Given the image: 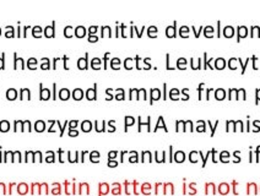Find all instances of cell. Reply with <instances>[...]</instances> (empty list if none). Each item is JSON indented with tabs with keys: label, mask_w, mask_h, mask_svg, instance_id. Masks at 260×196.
<instances>
[{
	"label": "cell",
	"mask_w": 260,
	"mask_h": 196,
	"mask_svg": "<svg viewBox=\"0 0 260 196\" xmlns=\"http://www.w3.org/2000/svg\"><path fill=\"white\" fill-rule=\"evenodd\" d=\"M40 98H41V101H48L52 98L49 88H44L43 83H40Z\"/></svg>",
	"instance_id": "6da1fadb"
},
{
	"label": "cell",
	"mask_w": 260,
	"mask_h": 196,
	"mask_svg": "<svg viewBox=\"0 0 260 196\" xmlns=\"http://www.w3.org/2000/svg\"><path fill=\"white\" fill-rule=\"evenodd\" d=\"M43 33L47 38H53L55 36V22L53 21L50 26H47L44 30H43Z\"/></svg>",
	"instance_id": "7a4b0ae2"
},
{
	"label": "cell",
	"mask_w": 260,
	"mask_h": 196,
	"mask_svg": "<svg viewBox=\"0 0 260 196\" xmlns=\"http://www.w3.org/2000/svg\"><path fill=\"white\" fill-rule=\"evenodd\" d=\"M14 58H15V59H14V69H15V70H18V69H20V70H24V67H25L24 59H22V58H18L16 53L14 54Z\"/></svg>",
	"instance_id": "3957f363"
},
{
	"label": "cell",
	"mask_w": 260,
	"mask_h": 196,
	"mask_svg": "<svg viewBox=\"0 0 260 196\" xmlns=\"http://www.w3.org/2000/svg\"><path fill=\"white\" fill-rule=\"evenodd\" d=\"M97 85L94 86V88H88V90L86 91V98L90 99V101H95L96 97H97Z\"/></svg>",
	"instance_id": "277c9868"
},
{
	"label": "cell",
	"mask_w": 260,
	"mask_h": 196,
	"mask_svg": "<svg viewBox=\"0 0 260 196\" xmlns=\"http://www.w3.org/2000/svg\"><path fill=\"white\" fill-rule=\"evenodd\" d=\"M87 58H88V54L86 53L84 58H80V59L78 60V67H79L80 70H86V69H87V65H88Z\"/></svg>",
	"instance_id": "5b68a950"
},
{
	"label": "cell",
	"mask_w": 260,
	"mask_h": 196,
	"mask_svg": "<svg viewBox=\"0 0 260 196\" xmlns=\"http://www.w3.org/2000/svg\"><path fill=\"white\" fill-rule=\"evenodd\" d=\"M74 34H75L78 38H82L86 36V28L84 26H78L75 30H74Z\"/></svg>",
	"instance_id": "8992f818"
},
{
	"label": "cell",
	"mask_w": 260,
	"mask_h": 196,
	"mask_svg": "<svg viewBox=\"0 0 260 196\" xmlns=\"http://www.w3.org/2000/svg\"><path fill=\"white\" fill-rule=\"evenodd\" d=\"M72 98L75 101H81L84 98V90H81V88H75V90L72 91Z\"/></svg>",
	"instance_id": "52a82bcc"
},
{
	"label": "cell",
	"mask_w": 260,
	"mask_h": 196,
	"mask_svg": "<svg viewBox=\"0 0 260 196\" xmlns=\"http://www.w3.org/2000/svg\"><path fill=\"white\" fill-rule=\"evenodd\" d=\"M34 130L37 132H43L46 130V123L43 120H37L34 124Z\"/></svg>",
	"instance_id": "ba28073f"
},
{
	"label": "cell",
	"mask_w": 260,
	"mask_h": 196,
	"mask_svg": "<svg viewBox=\"0 0 260 196\" xmlns=\"http://www.w3.org/2000/svg\"><path fill=\"white\" fill-rule=\"evenodd\" d=\"M20 99H31V91L28 88H21L20 90Z\"/></svg>",
	"instance_id": "9c48e42d"
},
{
	"label": "cell",
	"mask_w": 260,
	"mask_h": 196,
	"mask_svg": "<svg viewBox=\"0 0 260 196\" xmlns=\"http://www.w3.org/2000/svg\"><path fill=\"white\" fill-rule=\"evenodd\" d=\"M59 98L62 101H68L70 98V91L69 88H62V90L59 91Z\"/></svg>",
	"instance_id": "30bf717a"
},
{
	"label": "cell",
	"mask_w": 260,
	"mask_h": 196,
	"mask_svg": "<svg viewBox=\"0 0 260 196\" xmlns=\"http://www.w3.org/2000/svg\"><path fill=\"white\" fill-rule=\"evenodd\" d=\"M161 98V91L158 90V88H152L151 90V104L155 102V101H157V99H160Z\"/></svg>",
	"instance_id": "8fae6325"
},
{
	"label": "cell",
	"mask_w": 260,
	"mask_h": 196,
	"mask_svg": "<svg viewBox=\"0 0 260 196\" xmlns=\"http://www.w3.org/2000/svg\"><path fill=\"white\" fill-rule=\"evenodd\" d=\"M81 130L85 132H90L92 130V123L90 120H84L81 123Z\"/></svg>",
	"instance_id": "7c38bea8"
},
{
	"label": "cell",
	"mask_w": 260,
	"mask_h": 196,
	"mask_svg": "<svg viewBox=\"0 0 260 196\" xmlns=\"http://www.w3.org/2000/svg\"><path fill=\"white\" fill-rule=\"evenodd\" d=\"M6 98L9 101H15L17 98V91L15 90V88H9V90L6 91Z\"/></svg>",
	"instance_id": "4fadbf2b"
},
{
	"label": "cell",
	"mask_w": 260,
	"mask_h": 196,
	"mask_svg": "<svg viewBox=\"0 0 260 196\" xmlns=\"http://www.w3.org/2000/svg\"><path fill=\"white\" fill-rule=\"evenodd\" d=\"M10 130V123L8 120H2L0 121V131L2 132H6Z\"/></svg>",
	"instance_id": "5bb4252c"
},
{
	"label": "cell",
	"mask_w": 260,
	"mask_h": 196,
	"mask_svg": "<svg viewBox=\"0 0 260 196\" xmlns=\"http://www.w3.org/2000/svg\"><path fill=\"white\" fill-rule=\"evenodd\" d=\"M42 32H43V30H42V27H40V26H34V27L32 28V34H33V37H36V38L42 37Z\"/></svg>",
	"instance_id": "9a60e30c"
},
{
	"label": "cell",
	"mask_w": 260,
	"mask_h": 196,
	"mask_svg": "<svg viewBox=\"0 0 260 196\" xmlns=\"http://www.w3.org/2000/svg\"><path fill=\"white\" fill-rule=\"evenodd\" d=\"M166 34H167V37H170V38L176 37V23H174V26H168L167 27Z\"/></svg>",
	"instance_id": "2e32d148"
},
{
	"label": "cell",
	"mask_w": 260,
	"mask_h": 196,
	"mask_svg": "<svg viewBox=\"0 0 260 196\" xmlns=\"http://www.w3.org/2000/svg\"><path fill=\"white\" fill-rule=\"evenodd\" d=\"M91 66H92V69H95V70L101 69V59L94 58V59H92V61H91Z\"/></svg>",
	"instance_id": "e0dca14e"
},
{
	"label": "cell",
	"mask_w": 260,
	"mask_h": 196,
	"mask_svg": "<svg viewBox=\"0 0 260 196\" xmlns=\"http://www.w3.org/2000/svg\"><path fill=\"white\" fill-rule=\"evenodd\" d=\"M64 36H65V37H68V38H71L72 36H74V28L71 26H66L64 28Z\"/></svg>",
	"instance_id": "ac0fdd59"
},
{
	"label": "cell",
	"mask_w": 260,
	"mask_h": 196,
	"mask_svg": "<svg viewBox=\"0 0 260 196\" xmlns=\"http://www.w3.org/2000/svg\"><path fill=\"white\" fill-rule=\"evenodd\" d=\"M135 123V119L133 118V117H125V131L128 130V128L130 126V125H133V124Z\"/></svg>",
	"instance_id": "d6986e66"
},
{
	"label": "cell",
	"mask_w": 260,
	"mask_h": 196,
	"mask_svg": "<svg viewBox=\"0 0 260 196\" xmlns=\"http://www.w3.org/2000/svg\"><path fill=\"white\" fill-rule=\"evenodd\" d=\"M38 63V60H37L36 58H31V59H28V61H27V65H28V69H31V70H36V64Z\"/></svg>",
	"instance_id": "ffe728a7"
},
{
	"label": "cell",
	"mask_w": 260,
	"mask_h": 196,
	"mask_svg": "<svg viewBox=\"0 0 260 196\" xmlns=\"http://www.w3.org/2000/svg\"><path fill=\"white\" fill-rule=\"evenodd\" d=\"M41 69H42V70H48V69H50L49 59H47V58H42V65H41Z\"/></svg>",
	"instance_id": "44dd1931"
},
{
	"label": "cell",
	"mask_w": 260,
	"mask_h": 196,
	"mask_svg": "<svg viewBox=\"0 0 260 196\" xmlns=\"http://www.w3.org/2000/svg\"><path fill=\"white\" fill-rule=\"evenodd\" d=\"M216 69H224L225 67V60L222 59V58H218V59H216Z\"/></svg>",
	"instance_id": "7402d4cb"
},
{
	"label": "cell",
	"mask_w": 260,
	"mask_h": 196,
	"mask_svg": "<svg viewBox=\"0 0 260 196\" xmlns=\"http://www.w3.org/2000/svg\"><path fill=\"white\" fill-rule=\"evenodd\" d=\"M161 126H162V129H164V130L167 131V128H166V125H164V121H163V117H160V118H158V123H157V125H156V129H155V130L160 129Z\"/></svg>",
	"instance_id": "603a6c76"
},
{
	"label": "cell",
	"mask_w": 260,
	"mask_h": 196,
	"mask_svg": "<svg viewBox=\"0 0 260 196\" xmlns=\"http://www.w3.org/2000/svg\"><path fill=\"white\" fill-rule=\"evenodd\" d=\"M110 65H112V67H113L114 70H118V69H119V65H120V60H119L118 58H114V59H112V63H110Z\"/></svg>",
	"instance_id": "cb8c5ba5"
},
{
	"label": "cell",
	"mask_w": 260,
	"mask_h": 196,
	"mask_svg": "<svg viewBox=\"0 0 260 196\" xmlns=\"http://www.w3.org/2000/svg\"><path fill=\"white\" fill-rule=\"evenodd\" d=\"M18 126H20V130H21V131H25V130H24V121L16 120V121H15V129H14V130L17 131V130H18Z\"/></svg>",
	"instance_id": "d4e9b609"
},
{
	"label": "cell",
	"mask_w": 260,
	"mask_h": 196,
	"mask_svg": "<svg viewBox=\"0 0 260 196\" xmlns=\"http://www.w3.org/2000/svg\"><path fill=\"white\" fill-rule=\"evenodd\" d=\"M156 34H157V28L155 26H151L148 28V36L150 37H156Z\"/></svg>",
	"instance_id": "484cf974"
},
{
	"label": "cell",
	"mask_w": 260,
	"mask_h": 196,
	"mask_svg": "<svg viewBox=\"0 0 260 196\" xmlns=\"http://www.w3.org/2000/svg\"><path fill=\"white\" fill-rule=\"evenodd\" d=\"M106 36H108V37H110V28L109 27H102V37H106Z\"/></svg>",
	"instance_id": "4316f807"
},
{
	"label": "cell",
	"mask_w": 260,
	"mask_h": 196,
	"mask_svg": "<svg viewBox=\"0 0 260 196\" xmlns=\"http://www.w3.org/2000/svg\"><path fill=\"white\" fill-rule=\"evenodd\" d=\"M57 124H58V126L60 128V136H63V135H64V129L68 126V124H69V123H68V120H66V121L64 123V125L62 126V125H60V121H59V120H57Z\"/></svg>",
	"instance_id": "83f0119b"
},
{
	"label": "cell",
	"mask_w": 260,
	"mask_h": 196,
	"mask_svg": "<svg viewBox=\"0 0 260 196\" xmlns=\"http://www.w3.org/2000/svg\"><path fill=\"white\" fill-rule=\"evenodd\" d=\"M215 97H216L217 99H224V98H225V91H224V90H217Z\"/></svg>",
	"instance_id": "f1b7e54d"
},
{
	"label": "cell",
	"mask_w": 260,
	"mask_h": 196,
	"mask_svg": "<svg viewBox=\"0 0 260 196\" xmlns=\"http://www.w3.org/2000/svg\"><path fill=\"white\" fill-rule=\"evenodd\" d=\"M5 36H6L8 38H12V37H15V33H14V28H12V27H8V31H6Z\"/></svg>",
	"instance_id": "f546056e"
},
{
	"label": "cell",
	"mask_w": 260,
	"mask_h": 196,
	"mask_svg": "<svg viewBox=\"0 0 260 196\" xmlns=\"http://www.w3.org/2000/svg\"><path fill=\"white\" fill-rule=\"evenodd\" d=\"M78 123H79L78 120H71V121H69V124H68V125H69V130H74V129H75V128L78 126Z\"/></svg>",
	"instance_id": "4dcf8cb0"
},
{
	"label": "cell",
	"mask_w": 260,
	"mask_h": 196,
	"mask_svg": "<svg viewBox=\"0 0 260 196\" xmlns=\"http://www.w3.org/2000/svg\"><path fill=\"white\" fill-rule=\"evenodd\" d=\"M95 125H96V128H95V129H96V131H98V132H102V131H104V130H106L104 128L98 126V121H96V123H95ZM104 125H106V121H102V126H104Z\"/></svg>",
	"instance_id": "1f68e13d"
},
{
	"label": "cell",
	"mask_w": 260,
	"mask_h": 196,
	"mask_svg": "<svg viewBox=\"0 0 260 196\" xmlns=\"http://www.w3.org/2000/svg\"><path fill=\"white\" fill-rule=\"evenodd\" d=\"M132 61H133V59L132 58H128V59H125V61H124V65H125V69H128V70H130L132 69Z\"/></svg>",
	"instance_id": "d6a6232c"
},
{
	"label": "cell",
	"mask_w": 260,
	"mask_h": 196,
	"mask_svg": "<svg viewBox=\"0 0 260 196\" xmlns=\"http://www.w3.org/2000/svg\"><path fill=\"white\" fill-rule=\"evenodd\" d=\"M179 95V91L178 90H172L171 91V99H178L177 96Z\"/></svg>",
	"instance_id": "836d02e7"
},
{
	"label": "cell",
	"mask_w": 260,
	"mask_h": 196,
	"mask_svg": "<svg viewBox=\"0 0 260 196\" xmlns=\"http://www.w3.org/2000/svg\"><path fill=\"white\" fill-rule=\"evenodd\" d=\"M4 57H5V54L3 53V55L0 57V70H4V67H5V60H4Z\"/></svg>",
	"instance_id": "e575fe53"
},
{
	"label": "cell",
	"mask_w": 260,
	"mask_h": 196,
	"mask_svg": "<svg viewBox=\"0 0 260 196\" xmlns=\"http://www.w3.org/2000/svg\"><path fill=\"white\" fill-rule=\"evenodd\" d=\"M118 92H119V95L116 96V99H118V101L124 99V91L123 90H118Z\"/></svg>",
	"instance_id": "d590c367"
},
{
	"label": "cell",
	"mask_w": 260,
	"mask_h": 196,
	"mask_svg": "<svg viewBox=\"0 0 260 196\" xmlns=\"http://www.w3.org/2000/svg\"><path fill=\"white\" fill-rule=\"evenodd\" d=\"M98 41V37H96V36H90L88 37V42H97Z\"/></svg>",
	"instance_id": "8d00e7d4"
},
{
	"label": "cell",
	"mask_w": 260,
	"mask_h": 196,
	"mask_svg": "<svg viewBox=\"0 0 260 196\" xmlns=\"http://www.w3.org/2000/svg\"><path fill=\"white\" fill-rule=\"evenodd\" d=\"M79 131L78 130H69V136H78Z\"/></svg>",
	"instance_id": "74e56055"
},
{
	"label": "cell",
	"mask_w": 260,
	"mask_h": 196,
	"mask_svg": "<svg viewBox=\"0 0 260 196\" xmlns=\"http://www.w3.org/2000/svg\"><path fill=\"white\" fill-rule=\"evenodd\" d=\"M97 31V27L96 26H92V27H90V30H88V32H90V36L92 34V33H95Z\"/></svg>",
	"instance_id": "f35d334b"
},
{
	"label": "cell",
	"mask_w": 260,
	"mask_h": 196,
	"mask_svg": "<svg viewBox=\"0 0 260 196\" xmlns=\"http://www.w3.org/2000/svg\"><path fill=\"white\" fill-rule=\"evenodd\" d=\"M256 98H258V99H260V90H258V91H256Z\"/></svg>",
	"instance_id": "ab89813d"
},
{
	"label": "cell",
	"mask_w": 260,
	"mask_h": 196,
	"mask_svg": "<svg viewBox=\"0 0 260 196\" xmlns=\"http://www.w3.org/2000/svg\"><path fill=\"white\" fill-rule=\"evenodd\" d=\"M0 34H2V28H0Z\"/></svg>",
	"instance_id": "60d3db41"
}]
</instances>
